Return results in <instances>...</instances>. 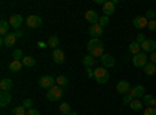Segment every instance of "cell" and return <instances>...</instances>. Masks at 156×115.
Here are the masks:
<instances>
[{"instance_id": "3957f363", "label": "cell", "mask_w": 156, "mask_h": 115, "mask_svg": "<svg viewBox=\"0 0 156 115\" xmlns=\"http://www.w3.org/2000/svg\"><path fill=\"white\" fill-rule=\"evenodd\" d=\"M62 93H64V90L61 86H53L47 90V100L48 101H58V100H61Z\"/></svg>"}, {"instance_id": "f546056e", "label": "cell", "mask_w": 156, "mask_h": 115, "mask_svg": "<svg viewBox=\"0 0 156 115\" xmlns=\"http://www.w3.org/2000/svg\"><path fill=\"white\" fill-rule=\"evenodd\" d=\"M59 112H61L62 115H67V113H70V112H72L70 104H69V103H61V104H59Z\"/></svg>"}, {"instance_id": "277c9868", "label": "cell", "mask_w": 156, "mask_h": 115, "mask_svg": "<svg viewBox=\"0 0 156 115\" xmlns=\"http://www.w3.org/2000/svg\"><path fill=\"white\" fill-rule=\"evenodd\" d=\"M55 83H56V78H53V76H50V75H44V76H41V78H39V86L44 87V89L53 87Z\"/></svg>"}, {"instance_id": "7402d4cb", "label": "cell", "mask_w": 156, "mask_h": 115, "mask_svg": "<svg viewBox=\"0 0 156 115\" xmlns=\"http://www.w3.org/2000/svg\"><path fill=\"white\" fill-rule=\"evenodd\" d=\"M129 107H131L134 112H140L144 109V101L142 100H133L131 103H129Z\"/></svg>"}, {"instance_id": "e575fe53", "label": "cell", "mask_w": 156, "mask_h": 115, "mask_svg": "<svg viewBox=\"0 0 156 115\" xmlns=\"http://www.w3.org/2000/svg\"><path fill=\"white\" fill-rule=\"evenodd\" d=\"M142 115H156V109L154 107H145Z\"/></svg>"}, {"instance_id": "2e32d148", "label": "cell", "mask_w": 156, "mask_h": 115, "mask_svg": "<svg viewBox=\"0 0 156 115\" xmlns=\"http://www.w3.org/2000/svg\"><path fill=\"white\" fill-rule=\"evenodd\" d=\"M51 58H53V61L56 64H62L64 59H66V55H64V52L61 48H56V50H53V53H51Z\"/></svg>"}, {"instance_id": "7c38bea8", "label": "cell", "mask_w": 156, "mask_h": 115, "mask_svg": "<svg viewBox=\"0 0 156 115\" xmlns=\"http://www.w3.org/2000/svg\"><path fill=\"white\" fill-rule=\"evenodd\" d=\"M16 41H17L16 34H14V33H9V34H6V36L2 37V45H3V47H14Z\"/></svg>"}, {"instance_id": "7bdbcfd3", "label": "cell", "mask_w": 156, "mask_h": 115, "mask_svg": "<svg viewBox=\"0 0 156 115\" xmlns=\"http://www.w3.org/2000/svg\"><path fill=\"white\" fill-rule=\"evenodd\" d=\"M14 34H16V37H22V36H23V31H22V30H16Z\"/></svg>"}, {"instance_id": "8992f818", "label": "cell", "mask_w": 156, "mask_h": 115, "mask_svg": "<svg viewBox=\"0 0 156 115\" xmlns=\"http://www.w3.org/2000/svg\"><path fill=\"white\" fill-rule=\"evenodd\" d=\"M25 23H27V27H30V28H39V27L42 25V19L39 17V16L31 14V16H28V17H27Z\"/></svg>"}, {"instance_id": "6da1fadb", "label": "cell", "mask_w": 156, "mask_h": 115, "mask_svg": "<svg viewBox=\"0 0 156 115\" xmlns=\"http://www.w3.org/2000/svg\"><path fill=\"white\" fill-rule=\"evenodd\" d=\"M87 52L90 56H94V58H101L103 55V42L100 39H90L87 42Z\"/></svg>"}, {"instance_id": "f6af8a7d", "label": "cell", "mask_w": 156, "mask_h": 115, "mask_svg": "<svg viewBox=\"0 0 156 115\" xmlns=\"http://www.w3.org/2000/svg\"><path fill=\"white\" fill-rule=\"evenodd\" d=\"M154 109H156V104H154Z\"/></svg>"}, {"instance_id": "74e56055", "label": "cell", "mask_w": 156, "mask_h": 115, "mask_svg": "<svg viewBox=\"0 0 156 115\" xmlns=\"http://www.w3.org/2000/svg\"><path fill=\"white\" fill-rule=\"evenodd\" d=\"M150 31H156V19L154 20H148V27H147Z\"/></svg>"}, {"instance_id": "ac0fdd59", "label": "cell", "mask_w": 156, "mask_h": 115, "mask_svg": "<svg viewBox=\"0 0 156 115\" xmlns=\"http://www.w3.org/2000/svg\"><path fill=\"white\" fill-rule=\"evenodd\" d=\"M83 64H84V67H86V69H92L94 66H97V58L87 55V56L83 58Z\"/></svg>"}, {"instance_id": "d590c367", "label": "cell", "mask_w": 156, "mask_h": 115, "mask_svg": "<svg viewBox=\"0 0 156 115\" xmlns=\"http://www.w3.org/2000/svg\"><path fill=\"white\" fill-rule=\"evenodd\" d=\"M108 22H109V17H108V16H100L98 25H101V27H105V25H108Z\"/></svg>"}, {"instance_id": "60d3db41", "label": "cell", "mask_w": 156, "mask_h": 115, "mask_svg": "<svg viewBox=\"0 0 156 115\" xmlns=\"http://www.w3.org/2000/svg\"><path fill=\"white\" fill-rule=\"evenodd\" d=\"M27 115H39V110H36V109H28V110H27Z\"/></svg>"}, {"instance_id": "9c48e42d", "label": "cell", "mask_w": 156, "mask_h": 115, "mask_svg": "<svg viewBox=\"0 0 156 115\" xmlns=\"http://www.w3.org/2000/svg\"><path fill=\"white\" fill-rule=\"evenodd\" d=\"M89 34H90L92 39H98V37L103 34V27H101V25H98V23L90 25V27H89Z\"/></svg>"}, {"instance_id": "836d02e7", "label": "cell", "mask_w": 156, "mask_h": 115, "mask_svg": "<svg viewBox=\"0 0 156 115\" xmlns=\"http://www.w3.org/2000/svg\"><path fill=\"white\" fill-rule=\"evenodd\" d=\"M133 100H134V98H133L131 95H129V93H126V95L123 96V100H122V103H123L125 106H129V103H131Z\"/></svg>"}, {"instance_id": "8d00e7d4", "label": "cell", "mask_w": 156, "mask_h": 115, "mask_svg": "<svg viewBox=\"0 0 156 115\" xmlns=\"http://www.w3.org/2000/svg\"><path fill=\"white\" fill-rule=\"evenodd\" d=\"M148 20H154V17H156V12L153 11V9H148L147 11V16H145Z\"/></svg>"}, {"instance_id": "5b68a950", "label": "cell", "mask_w": 156, "mask_h": 115, "mask_svg": "<svg viewBox=\"0 0 156 115\" xmlns=\"http://www.w3.org/2000/svg\"><path fill=\"white\" fill-rule=\"evenodd\" d=\"M129 95H131L134 100H139V98H144L145 96V87L144 86H134V87H131V90L128 92Z\"/></svg>"}, {"instance_id": "52a82bcc", "label": "cell", "mask_w": 156, "mask_h": 115, "mask_svg": "<svg viewBox=\"0 0 156 115\" xmlns=\"http://www.w3.org/2000/svg\"><path fill=\"white\" fill-rule=\"evenodd\" d=\"M133 64L134 67H145L147 66V53H139L136 56H133Z\"/></svg>"}, {"instance_id": "f35d334b", "label": "cell", "mask_w": 156, "mask_h": 115, "mask_svg": "<svg viewBox=\"0 0 156 115\" xmlns=\"http://www.w3.org/2000/svg\"><path fill=\"white\" fill-rule=\"evenodd\" d=\"M147 41V37H145V34H137V37H136V42H139V44H144Z\"/></svg>"}, {"instance_id": "d6a6232c", "label": "cell", "mask_w": 156, "mask_h": 115, "mask_svg": "<svg viewBox=\"0 0 156 115\" xmlns=\"http://www.w3.org/2000/svg\"><path fill=\"white\" fill-rule=\"evenodd\" d=\"M22 106H23L25 109H33V107H31V106H33V100H30V98L23 100V101H22Z\"/></svg>"}, {"instance_id": "8fae6325", "label": "cell", "mask_w": 156, "mask_h": 115, "mask_svg": "<svg viewBox=\"0 0 156 115\" xmlns=\"http://www.w3.org/2000/svg\"><path fill=\"white\" fill-rule=\"evenodd\" d=\"M133 25H134L136 28L142 30V28L148 27V19H147L145 16H136V17L133 19Z\"/></svg>"}, {"instance_id": "5bb4252c", "label": "cell", "mask_w": 156, "mask_h": 115, "mask_svg": "<svg viewBox=\"0 0 156 115\" xmlns=\"http://www.w3.org/2000/svg\"><path fill=\"white\" fill-rule=\"evenodd\" d=\"M22 23H23V17H22L20 14H12V16L9 17V25H11L12 28L19 30V28L22 27Z\"/></svg>"}, {"instance_id": "ffe728a7", "label": "cell", "mask_w": 156, "mask_h": 115, "mask_svg": "<svg viewBox=\"0 0 156 115\" xmlns=\"http://www.w3.org/2000/svg\"><path fill=\"white\" fill-rule=\"evenodd\" d=\"M22 66H23L22 61H14V59H12V61L9 62V66H8V70L12 72V73H17V72H20Z\"/></svg>"}, {"instance_id": "f1b7e54d", "label": "cell", "mask_w": 156, "mask_h": 115, "mask_svg": "<svg viewBox=\"0 0 156 115\" xmlns=\"http://www.w3.org/2000/svg\"><path fill=\"white\" fill-rule=\"evenodd\" d=\"M67 83H69V78H67V76H64V75L56 76V86L64 87V86H67Z\"/></svg>"}, {"instance_id": "cb8c5ba5", "label": "cell", "mask_w": 156, "mask_h": 115, "mask_svg": "<svg viewBox=\"0 0 156 115\" xmlns=\"http://www.w3.org/2000/svg\"><path fill=\"white\" fill-rule=\"evenodd\" d=\"M47 45L51 47L53 50L59 48V37H58V36H50V37H48V41H47Z\"/></svg>"}, {"instance_id": "603a6c76", "label": "cell", "mask_w": 156, "mask_h": 115, "mask_svg": "<svg viewBox=\"0 0 156 115\" xmlns=\"http://www.w3.org/2000/svg\"><path fill=\"white\" fill-rule=\"evenodd\" d=\"M144 73H145L147 76H153V75L156 73V64H153V62H147V66L144 67Z\"/></svg>"}, {"instance_id": "b9f144b4", "label": "cell", "mask_w": 156, "mask_h": 115, "mask_svg": "<svg viewBox=\"0 0 156 115\" xmlns=\"http://www.w3.org/2000/svg\"><path fill=\"white\" fill-rule=\"evenodd\" d=\"M86 75L89 76V78H94V70L92 69H86Z\"/></svg>"}, {"instance_id": "1f68e13d", "label": "cell", "mask_w": 156, "mask_h": 115, "mask_svg": "<svg viewBox=\"0 0 156 115\" xmlns=\"http://www.w3.org/2000/svg\"><path fill=\"white\" fill-rule=\"evenodd\" d=\"M11 113H12V115H27V110H25L23 106H19V107H14V109H12Z\"/></svg>"}, {"instance_id": "484cf974", "label": "cell", "mask_w": 156, "mask_h": 115, "mask_svg": "<svg viewBox=\"0 0 156 115\" xmlns=\"http://www.w3.org/2000/svg\"><path fill=\"white\" fill-rule=\"evenodd\" d=\"M142 100H144V104L147 107H154V104H156V98L153 95H145Z\"/></svg>"}, {"instance_id": "4dcf8cb0", "label": "cell", "mask_w": 156, "mask_h": 115, "mask_svg": "<svg viewBox=\"0 0 156 115\" xmlns=\"http://www.w3.org/2000/svg\"><path fill=\"white\" fill-rule=\"evenodd\" d=\"M25 56L22 55V50H12V59H14V61H22Z\"/></svg>"}, {"instance_id": "ab89813d", "label": "cell", "mask_w": 156, "mask_h": 115, "mask_svg": "<svg viewBox=\"0 0 156 115\" xmlns=\"http://www.w3.org/2000/svg\"><path fill=\"white\" fill-rule=\"evenodd\" d=\"M150 62H153V64H156V50L153 53H150Z\"/></svg>"}, {"instance_id": "9a60e30c", "label": "cell", "mask_w": 156, "mask_h": 115, "mask_svg": "<svg viewBox=\"0 0 156 115\" xmlns=\"http://www.w3.org/2000/svg\"><path fill=\"white\" fill-rule=\"evenodd\" d=\"M115 89H117V92H119V93L126 95L129 90H131V86H129V83H128V81H120V83H117Z\"/></svg>"}, {"instance_id": "d6986e66", "label": "cell", "mask_w": 156, "mask_h": 115, "mask_svg": "<svg viewBox=\"0 0 156 115\" xmlns=\"http://www.w3.org/2000/svg\"><path fill=\"white\" fill-rule=\"evenodd\" d=\"M11 101H12V98H11L9 92H2V93H0V106H2V107H6Z\"/></svg>"}, {"instance_id": "e0dca14e", "label": "cell", "mask_w": 156, "mask_h": 115, "mask_svg": "<svg viewBox=\"0 0 156 115\" xmlns=\"http://www.w3.org/2000/svg\"><path fill=\"white\" fill-rule=\"evenodd\" d=\"M103 12H105V16H108V17L115 12V5L111 2V0L105 2V5H103Z\"/></svg>"}, {"instance_id": "4316f807", "label": "cell", "mask_w": 156, "mask_h": 115, "mask_svg": "<svg viewBox=\"0 0 156 115\" xmlns=\"http://www.w3.org/2000/svg\"><path fill=\"white\" fill-rule=\"evenodd\" d=\"M9 27H11V25H9L6 20L0 22V34H2V37L6 36V34H9V33H8V31H9Z\"/></svg>"}, {"instance_id": "ba28073f", "label": "cell", "mask_w": 156, "mask_h": 115, "mask_svg": "<svg viewBox=\"0 0 156 115\" xmlns=\"http://www.w3.org/2000/svg\"><path fill=\"white\" fill-rule=\"evenodd\" d=\"M100 62H101V66L105 67V69H112V67L115 66V59H114V56L106 55V53L100 58Z\"/></svg>"}, {"instance_id": "30bf717a", "label": "cell", "mask_w": 156, "mask_h": 115, "mask_svg": "<svg viewBox=\"0 0 156 115\" xmlns=\"http://www.w3.org/2000/svg\"><path fill=\"white\" fill-rule=\"evenodd\" d=\"M140 48H142V52H144V53H153L156 50V41L147 39L144 44H140Z\"/></svg>"}, {"instance_id": "ee69618b", "label": "cell", "mask_w": 156, "mask_h": 115, "mask_svg": "<svg viewBox=\"0 0 156 115\" xmlns=\"http://www.w3.org/2000/svg\"><path fill=\"white\" fill-rule=\"evenodd\" d=\"M67 115H76V113H75V112H70V113H67Z\"/></svg>"}, {"instance_id": "44dd1931", "label": "cell", "mask_w": 156, "mask_h": 115, "mask_svg": "<svg viewBox=\"0 0 156 115\" xmlns=\"http://www.w3.org/2000/svg\"><path fill=\"white\" fill-rule=\"evenodd\" d=\"M0 89H2V92H9L12 89V81L9 78H3L0 81Z\"/></svg>"}, {"instance_id": "83f0119b", "label": "cell", "mask_w": 156, "mask_h": 115, "mask_svg": "<svg viewBox=\"0 0 156 115\" xmlns=\"http://www.w3.org/2000/svg\"><path fill=\"white\" fill-rule=\"evenodd\" d=\"M22 64H23V67H34L36 66V59L34 58H31V56H25L23 59H22Z\"/></svg>"}, {"instance_id": "d4e9b609", "label": "cell", "mask_w": 156, "mask_h": 115, "mask_svg": "<svg viewBox=\"0 0 156 115\" xmlns=\"http://www.w3.org/2000/svg\"><path fill=\"white\" fill-rule=\"evenodd\" d=\"M128 50H129V52H131L134 56H136V55H139V53H142V52H140V50H142V48H140V44H139V42H136V41L129 44Z\"/></svg>"}, {"instance_id": "7a4b0ae2", "label": "cell", "mask_w": 156, "mask_h": 115, "mask_svg": "<svg viewBox=\"0 0 156 115\" xmlns=\"http://www.w3.org/2000/svg\"><path fill=\"white\" fill-rule=\"evenodd\" d=\"M94 79H95L98 84H105V83H108V79H109L108 69H105V67H97V69L94 70Z\"/></svg>"}, {"instance_id": "4fadbf2b", "label": "cell", "mask_w": 156, "mask_h": 115, "mask_svg": "<svg viewBox=\"0 0 156 115\" xmlns=\"http://www.w3.org/2000/svg\"><path fill=\"white\" fill-rule=\"evenodd\" d=\"M84 19L90 23V25H95V23H98V20H100V16L97 14V11H92V9H89V11H86V14H84Z\"/></svg>"}]
</instances>
